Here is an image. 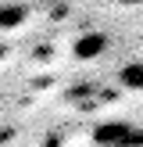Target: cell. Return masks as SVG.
<instances>
[{
  "label": "cell",
  "mask_w": 143,
  "mask_h": 147,
  "mask_svg": "<svg viewBox=\"0 0 143 147\" xmlns=\"http://www.w3.org/2000/svg\"><path fill=\"white\" fill-rule=\"evenodd\" d=\"M118 83L125 86V90H136V93H143V61H129V65H122V72H118Z\"/></svg>",
  "instance_id": "cell-3"
},
{
  "label": "cell",
  "mask_w": 143,
  "mask_h": 147,
  "mask_svg": "<svg viewBox=\"0 0 143 147\" xmlns=\"http://www.w3.org/2000/svg\"><path fill=\"white\" fill-rule=\"evenodd\" d=\"M93 144L97 147H143V126L122 122V119L97 122L93 126Z\"/></svg>",
  "instance_id": "cell-1"
},
{
  "label": "cell",
  "mask_w": 143,
  "mask_h": 147,
  "mask_svg": "<svg viewBox=\"0 0 143 147\" xmlns=\"http://www.w3.org/2000/svg\"><path fill=\"white\" fill-rule=\"evenodd\" d=\"M114 4H122V7H136V4H143V0H114Z\"/></svg>",
  "instance_id": "cell-5"
},
{
  "label": "cell",
  "mask_w": 143,
  "mask_h": 147,
  "mask_svg": "<svg viewBox=\"0 0 143 147\" xmlns=\"http://www.w3.org/2000/svg\"><path fill=\"white\" fill-rule=\"evenodd\" d=\"M104 47H107V36H100V32L79 36V40H75V57H82V61H90V57L104 54Z\"/></svg>",
  "instance_id": "cell-2"
},
{
  "label": "cell",
  "mask_w": 143,
  "mask_h": 147,
  "mask_svg": "<svg viewBox=\"0 0 143 147\" xmlns=\"http://www.w3.org/2000/svg\"><path fill=\"white\" fill-rule=\"evenodd\" d=\"M25 22V7L21 4H7L0 11V29H11V25H21Z\"/></svg>",
  "instance_id": "cell-4"
}]
</instances>
